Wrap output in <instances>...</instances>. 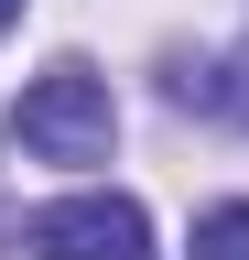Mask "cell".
Here are the masks:
<instances>
[{"label":"cell","mask_w":249,"mask_h":260,"mask_svg":"<svg viewBox=\"0 0 249 260\" xmlns=\"http://www.w3.org/2000/svg\"><path fill=\"white\" fill-rule=\"evenodd\" d=\"M11 141L33 152V162H109V141H119V98H109V76L98 65H44L33 87H22V109H11Z\"/></svg>","instance_id":"1"},{"label":"cell","mask_w":249,"mask_h":260,"mask_svg":"<svg viewBox=\"0 0 249 260\" xmlns=\"http://www.w3.org/2000/svg\"><path fill=\"white\" fill-rule=\"evenodd\" d=\"M22 249L33 260H152V217H141V195L87 184V195H54L22 217Z\"/></svg>","instance_id":"2"},{"label":"cell","mask_w":249,"mask_h":260,"mask_svg":"<svg viewBox=\"0 0 249 260\" xmlns=\"http://www.w3.org/2000/svg\"><path fill=\"white\" fill-rule=\"evenodd\" d=\"M173 109H195V119H217V130H249V44H228V54H195V65H173Z\"/></svg>","instance_id":"3"},{"label":"cell","mask_w":249,"mask_h":260,"mask_svg":"<svg viewBox=\"0 0 249 260\" xmlns=\"http://www.w3.org/2000/svg\"><path fill=\"white\" fill-rule=\"evenodd\" d=\"M195 260H249V195H228V206L195 217Z\"/></svg>","instance_id":"4"},{"label":"cell","mask_w":249,"mask_h":260,"mask_svg":"<svg viewBox=\"0 0 249 260\" xmlns=\"http://www.w3.org/2000/svg\"><path fill=\"white\" fill-rule=\"evenodd\" d=\"M11 22H22V0H0V32H11Z\"/></svg>","instance_id":"5"}]
</instances>
